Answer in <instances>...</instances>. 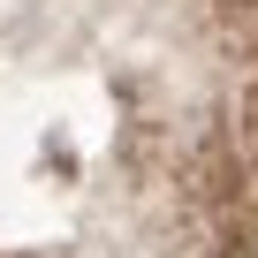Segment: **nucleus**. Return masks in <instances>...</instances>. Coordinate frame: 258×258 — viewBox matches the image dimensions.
<instances>
[{
    "instance_id": "nucleus-1",
    "label": "nucleus",
    "mask_w": 258,
    "mask_h": 258,
    "mask_svg": "<svg viewBox=\"0 0 258 258\" xmlns=\"http://www.w3.org/2000/svg\"><path fill=\"white\" fill-rule=\"evenodd\" d=\"M0 258H16V250H0Z\"/></svg>"
}]
</instances>
